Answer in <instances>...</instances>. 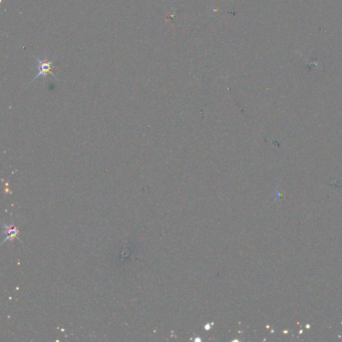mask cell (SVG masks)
<instances>
[{"instance_id":"obj_1","label":"cell","mask_w":342,"mask_h":342,"mask_svg":"<svg viewBox=\"0 0 342 342\" xmlns=\"http://www.w3.org/2000/svg\"><path fill=\"white\" fill-rule=\"evenodd\" d=\"M36 59H37V75L35 76V79H37V77L42 76V75H48V74H51L52 76L56 77V75L53 73L52 61L42 60V59H39L38 57H36Z\"/></svg>"}]
</instances>
